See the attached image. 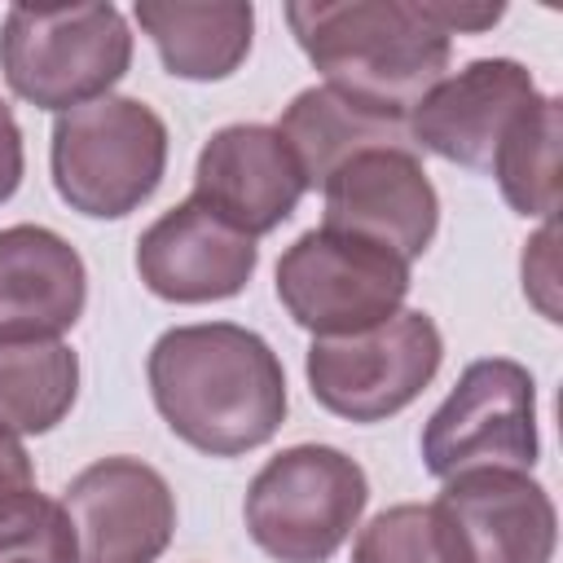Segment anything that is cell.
Listing matches in <instances>:
<instances>
[{"label": "cell", "instance_id": "obj_1", "mask_svg": "<svg viewBox=\"0 0 563 563\" xmlns=\"http://www.w3.org/2000/svg\"><path fill=\"white\" fill-rule=\"evenodd\" d=\"M145 374L172 435L207 457L251 453L286 422V369L246 325H172L154 339Z\"/></svg>", "mask_w": 563, "mask_h": 563}, {"label": "cell", "instance_id": "obj_2", "mask_svg": "<svg viewBox=\"0 0 563 563\" xmlns=\"http://www.w3.org/2000/svg\"><path fill=\"white\" fill-rule=\"evenodd\" d=\"M286 22L330 88L409 114L453 57L431 0H299Z\"/></svg>", "mask_w": 563, "mask_h": 563}, {"label": "cell", "instance_id": "obj_3", "mask_svg": "<svg viewBox=\"0 0 563 563\" xmlns=\"http://www.w3.org/2000/svg\"><path fill=\"white\" fill-rule=\"evenodd\" d=\"M57 198L92 220H123L167 172V123L136 97H97L57 114L48 145Z\"/></svg>", "mask_w": 563, "mask_h": 563}, {"label": "cell", "instance_id": "obj_4", "mask_svg": "<svg viewBox=\"0 0 563 563\" xmlns=\"http://www.w3.org/2000/svg\"><path fill=\"white\" fill-rule=\"evenodd\" d=\"M132 66V31L114 4H13L0 22L4 84L35 110H75L110 88Z\"/></svg>", "mask_w": 563, "mask_h": 563}, {"label": "cell", "instance_id": "obj_5", "mask_svg": "<svg viewBox=\"0 0 563 563\" xmlns=\"http://www.w3.org/2000/svg\"><path fill=\"white\" fill-rule=\"evenodd\" d=\"M369 501L356 457L334 444H290L268 457L242 501L251 541L277 563H325L352 537Z\"/></svg>", "mask_w": 563, "mask_h": 563}, {"label": "cell", "instance_id": "obj_6", "mask_svg": "<svg viewBox=\"0 0 563 563\" xmlns=\"http://www.w3.org/2000/svg\"><path fill=\"white\" fill-rule=\"evenodd\" d=\"M409 295V264L343 229H308L277 260V299L317 339L383 325Z\"/></svg>", "mask_w": 563, "mask_h": 563}, {"label": "cell", "instance_id": "obj_7", "mask_svg": "<svg viewBox=\"0 0 563 563\" xmlns=\"http://www.w3.org/2000/svg\"><path fill=\"white\" fill-rule=\"evenodd\" d=\"M444 339L422 308H400L374 330L312 339L303 356L312 400L347 422H383L409 409L440 374Z\"/></svg>", "mask_w": 563, "mask_h": 563}, {"label": "cell", "instance_id": "obj_8", "mask_svg": "<svg viewBox=\"0 0 563 563\" xmlns=\"http://www.w3.org/2000/svg\"><path fill=\"white\" fill-rule=\"evenodd\" d=\"M537 453V383L510 356L471 361L422 427V466L435 479L484 466L532 471Z\"/></svg>", "mask_w": 563, "mask_h": 563}, {"label": "cell", "instance_id": "obj_9", "mask_svg": "<svg viewBox=\"0 0 563 563\" xmlns=\"http://www.w3.org/2000/svg\"><path fill=\"white\" fill-rule=\"evenodd\" d=\"M62 510L75 528V563H154L176 532L172 484L128 453L84 466L66 484Z\"/></svg>", "mask_w": 563, "mask_h": 563}, {"label": "cell", "instance_id": "obj_10", "mask_svg": "<svg viewBox=\"0 0 563 563\" xmlns=\"http://www.w3.org/2000/svg\"><path fill=\"white\" fill-rule=\"evenodd\" d=\"M325 229L365 238L405 264L418 260L440 229L435 185L413 150H365L325 176Z\"/></svg>", "mask_w": 563, "mask_h": 563}, {"label": "cell", "instance_id": "obj_11", "mask_svg": "<svg viewBox=\"0 0 563 563\" xmlns=\"http://www.w3.org/2000/svg\"><path fill=\"white\" fill-rule=\"evenodd\" d=\"M532 97L537 84L528 66L515 57H475L418 97L405 114L409 141L457 167H488L497 141Z\"/></svg>", "mask_w": 563, "mask_h": 563}, {"label": "cell", "instance_id": "obj_12", "mask_svg": "<svg viewBox=\"0 0 563 563\" xmlns=\"http://www.w3.org/2000/svg\"><path fill=\"white\" fill-rule=\"evenodd\" d=\"M303 189L286 141L264 123H229L211 132L194 163V198L246 238H264L290 220Z\"/></svg>", "mask_w": 563, "mask_h": 563}, {"label": "cell", "instance_id": "obj_13", "mask_svg": "<svg viewBox=\"0 0 563 563\" xmlns=\"http://www.w3.org/2000/svg\"><path fill=\"white\" fill-rule=\"evenodd\" d=\"M260 264L255 238L229 229L198 198L176 202L136 238V273L167 303L233 299Z\"/></svg>", "mask_w": 563, "mask_h": 563}, {"label": "cell", "instance_id": "obj_14", "mask_svg": "<svg viewBox=\"0 0 563 563\" xmlns=\"http://www.w3.org/2000/svg\"><path fill=\"white\" fill-rule=\"evenodd\" d=\"M435 506L453 519L466 563H550L559 515L528 471H462L440 479Z\"/></svg>", "mask_w": 563, "mask_h": 563}, {"label": "cell", "instance_id": "obj_15", "mask_svg": "<svg viewBox=\"0 0 563 563\" xmlns=\"http://www.w3.org/2000/svg\"><path fill=\"white\" fill-rule=\"evenodd\" d=\"M88 303L84 255L44 224L0 229V343L62 339Z\"/></svg>", "mask_w": 563, "mask_h": 563}, {"label": "cell", "instance_id": "obj_16", "mask_svg": "<svg viewBox=\"0 0 563 563\" xmlns=\"http://www.w3.org/2000/svg\"><path fill=\"white\" fill-rule=\"evenodd\" d=\"M273 132L286 141L308 189H321L330 172H339L347 158L365 150H413L400 110L369 106L330 84L295 92V101L282 110Z\"/></svg>", "mask_w": 563, "mask_h": 563}, {"label": "cell", "instance_id": "obj_17", "mask_svg": "<svg viewBox=\"0 0 563 563\" xmlns=\"http://www.w3.org/2000/svg\"><path fill=\"white\" fill-rule=\"evenodd\" d=\"M136 22L154 40L167 75L211 84V79H229L246 62L255 9L238 4V0H224V4L141 0Z\"/></svg>", "mask_w": 563, "mask_h": 563}, {"label": "cell", "instance_id": "obj_18", "mask_svg": "<svg viewBox=\"0 0 563 563\" xmlns=\"http://www.w3.org/2000/svg\"><path fill=\"white\" fill-rule=\"evenodd\" d=\"M559 136H563V106L559 97L537 92L515 114L488 163L501 198L528 220H554L559 211Z\"/></svg>", "mask_w": 563, "mask_h": 563}, {"label": "cell", "instance_id": "obj_19", "mask_svg": "<svg viewBox=\"0 0 563 563\" xmlns=\"http://www.w3.org/2000/svg\"><path fill=\"white\" fill-rule=\"evenodd\" d=\"M79 396V356L62 339L0 343V427L13 435L53 431Z\"/></svg>", "mask_w": 563, "mask_h": 563}, {"label": "cell", "instance_id": "obj_20", "mask_svg": "<svg viewBox=\"0 0 563 563\" xmlns=\"http://www.w3.org/2000/svg\"><path fill=\"white\" fill-rule=\"evenodd\" d=\"M352 563H466V550L435 501H400L361 528Z\"/></svg>", "mask_w": 563, "mask_h": 563}, {"label": "cell", "instance_id": "obj_21", "mask_svg": "<svg viewBox=\"0 0 563 563\" xmlns=\"http://www.w3.org/2000/svg\"><path fill=\"white\" fill-rule=\"evenodd\" d=\"M0 563H75V528L62 501L26 488L0 501Z\"/></svg>", "mask_w": 563, "mask_h": 563}, {"label": "cell", "instance_id": "obj_22", "mask_svg": "<svg viewBox=\"0 0 563 563\" xmlns=\"http://www.w3.org/2000/svg\"><path fill=\"white\" fill-rule=\"evenodd\" d=\"M554 242H559V224L545 220L541 233H537V238L528 242V251H523V295H528L550 321H559V303H554V290H559Z\"/></svg>", "mask_w": 563, "mask_h": 563}, {"label": "cell", "instance_id": "obj_23", "mask_svg": "<svg viewBox=\"0 0 563 563\" xmlns=\"http://www.w3.org/2000/svg\"><path fill=\"white\" fill-rule=\"evenodd\" d=\"M22 185V128L0 97V202H9Z\"/></svg>", "mask_w": 563, "mask_h": 563}, {"label": "cell", "instance_id": "obj_24", "mask_svg": "<svg viewBox=\"0 0 563 563\" xmlns=\"http://www.w3.org/2000/svg\"><path fill=\"white\" fill-rule=\"evenodd\" d=\"M26 488H35V466L22 449V440L9 427H0V501L13 493H26Z\"/></svg>", "mask_w": 563, "mask_h": 563}, {"label": "cell", "instance_id": "obj_25", "mask_svg": "<svg viewBox=\"0 0 563 563\" xmlns=\"http://www.w3.org/2000/svg\"><path fill=\"white\" fill-rule=\"evenodd\" d=\"M431 13L435 22L449 31V35H475V31H488L493 22H501V4H444V0H431Z\"/></svg>", "mask_w": 563, "mask_h": 563}]
</instances>
